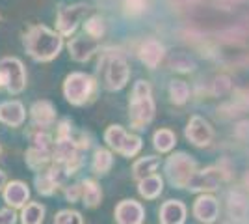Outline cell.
Wrapping results in <instances>:
<instances>
[{
    "label": "cell",
    "mask_w": 249,
    "mask_h": 224,
    "mask_svg": "<svg viewBox=\"0 0 249 224\" xmlns=\"http://www.w3.org/2000/svg\"><path fill=\"white\" fill-rule=\"evenodd\" d=\"M84 149L80 148L78 140L73 133V123L69 118L60 120L56 125V140H54V149H52V163L60 164L67 176H73L80 170L84 163L82 157Z\"/></svg>",
    "instance_id": "6da1fadb"
},
{
    "label": "cell",
    "mask_w": 249,
    "mask_h": 224,
    "mask_svg": "<svg viewBox=\"0 0 249 224\" xmlns=\"http://www.w3.org/2000/svg\"><path fill=\"white\" fill-rule=\"evenodd\" d=\"M24 51L36 62H52L63 49V36L45 24H32L22 36Z\"/></svg>",
    "instance_id": "7a4b0ae2"
},
{
    "label": "cell",
    "mask_w": 249,
    "mask_h": 224,
    "mask_svg": "<svg viewBox=\"0 0 249 224\" xmlns=\"http://www.w3.org/2000/svg\"><path fill=\"white\" fill-rule=\"evenodd\" d=\"M156 105L153 97V86L149 81L140 79L132 88V96L128 101V122L136 131H145L155 120Z\"/></svg>",
    "instance_id": "3957f363"
},
{
    "label": "cell",
    "mask_w": 249,
    "mask_h": 224,
    "mask_svg": "<svg viewBox=\"0 0 249 224\" xmlns=\"http://www.w3.org/2000/svg\"><path fill=\"white\" fill-rule=\"evenodd\" d=\"M99 62H97V71L103 75V84L108 92H117L123 90L128 79H130V65L126 62L123 53L115 51H104L99 53Z\"/></svg>",
    "instance_id": "277c9868"
},
{
    "label": "cell",
    "mask_w": 249,
    "mask_h": 224,
    "mask_svg": "<svg viewBox=\"0 0 249 224\" xmlns=\"http://www.w3.org/2000/svg\"><path fill=\"white\" fill-rule=\"evenodd\" d=\"M62 90L67 103H71L74 107H84V105H89L97 97L99 81L84 71H73L63 79Z\"/></svg>",
    "instance_id": "5b68a950"
},
{
    "label": "cell",
    "mask_w": 249,
    "mask_h": 224,
    "mask_svg": "<svg viewBox=\"0 0 249 224\" xmlns=\"http://www.w3.org/2000/svg\"><path fill=\"white\" fill-rule=\"evenodd\" d=\"M104 142H106V146L115 151V153H119V155H123V157H136L142 148H143V140L140 135H134V133H128L124 127L121 125H108L106 131H104Z\"/></svg>",
    "instance_id": "8992f818"
},
{
    "label": "cell",
    "mask_w": 249,
    "mask_h": 224,
    "mask_svg": "<svg viewBox=\"0 0 249 224\" xmlns=\"http://www.w3.org/2000/svg\"><path fill=\"white\" fill-rule=\"evenodd\" d=\"M197 170V163L186 151H177L171 153L164 163V172H166L167 182L175 189H186L190 178Z\"/></svg>",
    "instance_id": "52a82bcc"
},
{
    "label": "cell",
    "mask_w": 249,
    "mask_h": 224,
    "mask_svg": "<svg viewBox=\"0 0 249 224\" xmlns=\"http://www.w3.org/2000/svg\"><path fill=\"white\" fill-rule=\"evenodd\" d=\"M26 81H28L26 67L19 58L15 56L0 58V82H2L4 92L17 96L26 88Z\"/></svg>",
    "instance_id": "ba28073f"
},
{
    "label": "cell",
    "mask_w": 249,
    "mask_h": 224,
    "mask_svg": "<svg viewBox=\"0 0 249 224\" xmlns=\"http://www.w3.org/2000/svg\"><path fill=\"white\" fill-rule=\"evenodd\" d=\"M93 13V8L89 4H71V6H63L58 10L56 15V32H60L63 38L74 36L76 28L84 24V21Z\"/></svg>",
    "instance_id": "9c48e42d"
},
{
    "label": "cell",
    "mask_w": 249,
    "mask_h": 224,
    "mask_svg": "<svg viewBox=\"0 0 249 224\" xmlns=\"http://www.w3.org/2000/svg\"><path fill=\"white\" fill-rule=\"evenodd\" d=\"M229 180V174L221 166H207L196 170L194 176L188 182V191L190 192H214L219 189V185Z\"/></svg>",
    "instance_id": "30bf717a"
},
{
    "label": "cell",
    "mask_w": 249,
    "mask_h": 224,
    "mask_svg": "<svg viewBox=\"0 0 249 224\" xmlns=\"http://www.w3.org/2000/svg\"><path fill=\"white\" fill-rule=\"evenodd\" d=\"M67 172L63 170L60 164H54L52 163L49 168L37 172L36 178H34V183H36V189L39 194L43 196H52L56 194L58 189H62L65 180H67Z\"/></svg>",
    "instance_id": "8fae6325"
},
{
    "label": "cell",
    "mask_w": 249,
    "mask_h": 224,
    "mask_svg": "<svg viewBox=\"0 0 249 224\" xmlns=\"http://www.w3.org/2000/svg\"><path fill=\"white\" fill-rule=\"evenodd\" d=\"M184 137L190 144H194L196 148H207L214 139V129L208 123L205 118L192 116L188 120L186 127H184Z\"/></svg>",
    "instance_id": "7c38bea8"
},
{
    "label": "cell",
    "mask_w": 249,
    "mask_h": 224,
    "mask_svg": "<svg viewBox=\"0 0 249 224\" xmlns=\"http://www.w3.org/2000/svg\"><path fill=\"white\" fill-rule=\"evenodd\" d=\"M67 49H69V56L73 58L74 62H89L95 54L99 53L101 49V41L99 40H93L89 36H73L69 38V43H67Z\"/></svg>",
    "instance_id": "4fadbf2b"
},
{
    "label": "cell",
    "mask_w": 249,
    "mask_h": 224,
    "mask_svg": "<svg viewBox=\"0 0 249 224\" xmlns=\"http://www.w3.org/2000/svg\"><path fill=\"white\" fill-rule=\"evenodd\" d=\"M115 224H143L145 221V207L138 200L124 198L114 209Z\"/></svg>",
    "instance_id": "5bb4252c"
},
{
    "label": "cell",
    "mask_w": 249,
    "mask_h": 224,
    "mask_svg": "<svg viewBox=\"0 0 249 224\" xmlns=\"http://www.w3.org/2000/svg\"><path fill=\"white\" fill-rule=\"evenodd\" d=\"M192 213L201 224H214L219 217V200L208 192H203L196 198Z\"/></svg>",
    "instance_id": "9a60e30c"
},
{
    "label": "cell",
    "mask_w": 249,
    "mask_h": 224,
    "mask_svg": "<svg viewBox=\"0 0 249 224\" xmlns=\"http://www.w3.org/2000/svg\"><path fill=\"white\" fill-rule=\"evenodd\" d=\"M164 56H166V47H164V43L160 41V40H156V38L143 40V43L138 49V58H140V62L145 65L147 69H156L158 65L162 64Z\"/></svg>",
    "instance_id": "2e32d148"
},
{
    "label": "cell",
    "mask_w": 249,
    "mask_h": 224,
    "mask_svg": "<svg viewBox=\"0 0 249 224\" xmlns=\"http://www.w3.org/2000/svg\"><path fill=\"white\" fill-rule=\"evenodd\" d=\"M30 120H32V127L36 129L54 127V123L58 120L56 107L52 105L49 99H39V101H36L30 107Z\"/></svg>",
    "instance_id": "e0dca14e"
},
{
    "label": "cell",
    "mask_w": 249,
    "mask_h": 224,
    "mask_svg": "<svg viewBox=\"0 0 249 224\" xmlns=\"http://www.w3.org/2000/svg\"><path fill=\"white\" fill-rule=\"evenodd\" d=\"M2 196H4L6 205L17 211V209H22L26 204L30 202V189L21 180H13V182L6 183L4 191H2Z\"/></svg>",
    "instance_id": "ac0fdd59"
},
{
    "label": "cell",
    "mask_w": 249,
    "mask_h": 224,
    "mask_svg": "<svg viewBox=\"0 0 249 224\" xmlns=\"http://www.w3.org/2000/svg\"><path fill=\"white\" fill-rule=\"evenodd\" d=\"M26 120V108L19 99L0 103V122L8 127H21Z\"/></svg>",
    "instance_id": "d6986e66"
},
{
    "label": "cell",
    "mask_w": 249,
    "mask_h": 224,
    "mask_svg": "<svg viewBox=\"0 0 249 224\" xmlns=\"http://www.w3.org/2000/svg\"><path fill=\"white\" fill-rule=\"evenodd\" d=\"M188 207L180 200H166L158 209L160 224H184L186 223Z\"/></svg>",
    "instance_id": "ffe728a7"
},
{
    "label": "cell",
    "mask_w": 249,
    "mask_h": 224,
    "mask_svg": "<svg viewBox=\"0 0 249 224\" xmlns=\"http://www.w3.org/2000/svg\"><path fill=\"white\" fill-rule=\"evenodd\" d=\"M138 192L145 200H156L164 192V178L160 174H151L138 182Z\"/></svg>",
    "instance_id": "44dd1931"
},
{
    "label": "cell",
    "mask_w": 249,
    "mask_h": 224,
    "mask_svg": "<svg viewBox=\"0 0 249 224\" xmlns=\"http://www.w3.org/2000/svg\"><path fill=\"white\" fill-rule=\"evenodd\" d=\"M24 159H26V164L34 172H41L52 164V151L51 149L36 148V146H28Z\"/></svg>",
    "instance_id": "7402d4cb"
},
{
    "label": "cell",
    "mask_w": 249,
    "mask_h": 224,
    "mask_svg": "<svg viewBox=\"0 0 249 224\" xmlns=\"http://www.w3.org/2000/svg\"><path fill=\"white\" fill-rule=\"evenodd\" d=\"M162 164V159L156 157V155H145V157H140L138 161H134L132 164V178L136 182L143 180L151 174H156V170L160 168Z\"/></svg>",
    "instance_id": "603a6c76"
},
{
    "label": "cell",
    "mask_w": 249,
    "mask_h": 224,
    "mask_svg": "<svg viewBox=\"0 0 249 224\" xmlns=\"http://www.w3.org/2000/svg\"><path fill=\"white\" fill-rule=\"evenodd\" d=\"M82 204L86 207H89V209H95V207H99L101 202H103V189H101V185L91 180V178H88V180H82Z\"/></svg>",
    "instance_id": "cb8c5ba5"
},
{
    "label": "cell",
    "mask_w": 249,
    "mask_h": 224,
    "mask_svg": "<svg viewBox=\"0 0 249 224\" xmlns=\"http://www.w3.org/2000/svg\"><path fill=\"white\" fill-rule=\"evenodd\" d=\"M114 166V155L108 148H97L93 151V159H91V170L95 176H106Z\"/></svg>",
    "instance_id": "d4e9b609"
},
{
    "label": "cell",
    "mask_w": 249,
    "mask_h": 224,
    "mask_svg": "<svg viewBox=\"0 0 249 224\" xmlns=\"http://www.w3.org/2000/svg\"><path fill=\"white\" fill-rule=\"evenodd\" d=\"M47 207L39 202H28L19 213L21 224H43L45 223Z\"/></svg>",
    "instance_id": "484cf974"
},
{
    "label": "cell",
    "mask_w": 249,
    "mask_h": 224,
    "mask_svg": "<svg viewBox=\"0 0 249 224\" xmlns=\"http://www.w3.org/2000/svg\"><path fill=\"white\" fill-rule=\"evenodd\" d=\"M177 144V135L175 131H171V129L167 127H162L155 131V135H153V146L158 153H169L171 149L175 148Z\"/></svg>",
    "instance_id": "4316f807"
},
{
    "label": "cell",
    "mask_w": 249,
    "mask_h": 224,
    "mask_svg": "<svg viewBox=\"0 0 249 224\" xmlns=\"http://www.w3.org/2000/svg\"><path fill=\"white\" fill-rule=\"evenodd\" d=\"M84 34L93 38V40H103L104 34H106V19L103 15H97V13H91L86 21H84Z\"/></svg>",
    "instance_id": "83f0119b"
},
{
    "label": "cell",
    "mask_w": 249,
    "mask_h": 224,
    "mask_svg": "<svg viewBox=\"0 0 249 224\" xmlns=\"http://www.w3.org/2000/svg\"><path fill=\"white\" fill-rule=\"evenodd\" d=\"M167 92H169V99L173 105H186L190 99V86L182 79H173L169 82Z\"/></svg>",
    "instance_id": "f1b7e54d"
},
{
    "label": "cell",
    "mask_w": 249,
    "mask_h": 224,
    "mask_svg": "<svg viewBox=\"0 0 249 224\" xmlns=\"http://www.w3.org/2000/svg\"><path fill=\"white\" fill-rule=\"evenodd\" d=\"M54 224H84V217L76 209H62L54 215Z\"/></svg>",
    "instance_id": "f546056e"
},
{
    "label": "cell",
    "mask_w": 249,
    "mask_h": 224,
    "mask_svg": "<svg viewBox=\"0 0 249 224\" xmlns=\"http://www.w3.org/2000/svg\"><path fill=\"white\" fill-rule=\"evenodd\" d=\"M123 8L128 15L136 17V15L145 13L147 8H149V0H124Z\"/></svg>",
    "instance_id": "4dcf8cb0"
},
{
    "label": "cell",
    "mask_w": 249,
    "mask_h": 224,
    "mask_svg": "<svg viewBox=\"0 0 249 224\" xmlns=\"http://www.w3.org/2000/svg\"><path fill=\"white\" fill-rule=\"evenodd\" d=\"M194 67H196V64L190 60V56H186V54H177L175 58L171 60V69L182 71V73L194 71Z\"/></svg>",
    "instance_id": "1f68e13d"
},
{
    "label": "cell",
    "mask_w": 249,
    "mask_h": 224,
    "mask_svg": "<svg viewBox=\"0 0 249 224\" xmlns=\"http://www.w3.org/2000/svg\"><path fill=\"white\" fill-rule=\"evenodd\" d=\"M63 196H65L67 202H78L82 198V183H73V185L63 187Z\"/></svg>",
    "instance_id": "d6a6232c"
},
{
    "label": "cell",
    "mask_w": 249,
    "mask_h": 224,
    "mask_svg": "<svg viewBox=\"0 0 249 224\" xmlns=\"http://www.w3.org/2000/svg\"><path fill=\"white\" fill-rule=\"evenodd\" d=\"M17 221H19V215L15 209L11 207L0 209V224H17Z\"/></svg>",
    "instance_id": "836d02e7"
},
{
    "label": "cell",
    "mask_w": 249,
    "mask_h": 224,
    "mask_svg": "<svg viewBox=\"0 0 249 224\" xmlns=\"http://www.w3.org/2000/svg\"><path fill=\"white\" fill-rule=\"evenodd\" d=\"M6 183H8V176H6V172L0 168V191H4Z\"/></svg>",
    "instance_id": "e575fe53"
},
{
    "label": "cell",
    "mask_w": 249,
    "mask_h": 224,
    "mask_svg": "<svg viewBox=\"0 0 249 224\" xmlns=\"http://www.w3.org/2000/svg\"><path fill=\"white\" fill-rule=\"evenodd\" d=\"M0 92H4V88H2V82H0Z\"/></svg>",
    "instance_id": "d590c367"
},
{
    "label": "cell",
    "mask_w": 249,
    "mask_h": 224,
    "mask_svg": "<svg viewBox=\"0 0 249 224\" xmlns=\"http://www.w3.org/2000/svg\"><path fill=\"white\" fill-rule=\"evenodd\" d=\"M0 155H2V146H0Z\"/></svg>",
    "instance_id": "8d00e7d4"
}]
</instances>
